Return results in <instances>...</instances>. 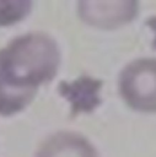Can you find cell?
I'll return each mask as SVG.
<instances>
[{
    "label": "cell",
    "instance_id": "obj_1",
    "mask_svg": "<svg viewBox=\"0 0 156 157\" xmlns=\"http://www.w3.org/2000/svg\"><path fill=\"white\" fill-rule=\"evenodd\" d=\"M60 64L58 43L47 33L31 32L0 49V114L23 110L39 87L54 78Z\"/></svg>",
    "mask_w": 156,
    "mask_h": 157
},
{
    "label": "cell",
    "instance_id": "obj_2",
    "mask_svg": "<svg viewBox=\"0 0 156 157\" xmlns=\"http://www.w3.org/2000/svg\"><path fill=\"white\" fill-rule=\"evenodd\" d=\"M119 93L130 108L156 112V58H139L125 65L119 74Z\"/></svg>",
    "mask_w": 156,
    "mask_h": 157
},
{
    "label": "cell",
    "instance_id": "obj_3",
    "mask_svg": "<svg viewBox=\"0 0 156 157\" xmlns=\"http://www.w3.org/2000/svg\"><path fill=\"white\" fill-rule=\"evenodd\" d=\"M138 2L118 1H80L77 13L80 18L95 27L114 28L130 22L138 13Z\"/></svg>",
    "mask_w": 156,
    "mask_h": 157
},
{
    "label": "cell",
    "instance_id": "obj_4",
    "mask_svg": "<svg viewBox=\"0 0 156 157\" xmlns=\"http://www.w3.org/2000/svg\"><path fill=\"white\" fill-rule=\"evenodd\" d=\"M36 157H98L92 144L76 132L61 131L48 137Z\"/></svg>",
    "mask_w": 156,
    "mask_h": 157
},
{
    "label": "cell",
    "instance_id": "obj_5",
    "mask_svg": "<svg viewBox=\"0 0 156 157\" xmlns=\"http://www.w3.org/2000/svg\"><path fill=\"white\" fill-rule=\"evenodd\" d=\"M102 81L91 76H81L72 82H61L59 92L70 103L72 113H90L101 103Z\"/></svg>",
    "mask_w": 156,
    "mask_h": 157
},
{
    "label": "cell",
    "instance_id": "obj_6",
    "mask_svg": "<svg viewBox=\"0 0 156 157\" xmlns=\"http://www.w3.org/2000/svg\"><path fill=\"white\" fill-rule=\"evenodd\" d=\"M32 9L27 0H0V26H9L22 21Z\"/></svg>",
    "mask_w": 156,
    "mask_h": 157
},
{
    "label": "cell",
    "instance_id": "obj_7",
    "mask_svg": "<svg viewBox=\"0 0 156 157\" xmlns=\"http://www.w3.org/2000/svg\"><path fill=\"white\" fill-rule=\"evenodd\" d=\"M146 25L156 33V16H154V17H149L147 18V21H146ZM152 47L156 49V36H155V38H154V42H152Z\"/></svg>",
    "mask_w": 156,
    "mask_h": 157
}]
</instances>
